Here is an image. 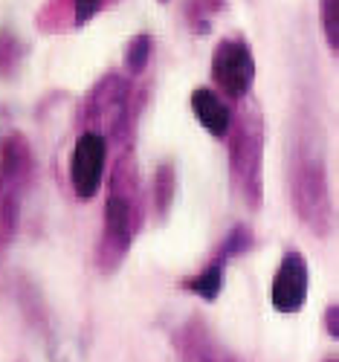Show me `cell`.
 Listing matches in <instances>:
<instances>
[{"mask_svg":"<svg viewBox=\"0 0 339 362\" xmlns=\"http://www.w3.org/2000/svg\"><path fill=\"white\" fill-rule=\"evenodd\" d=\"M139 180H137V165L131 154H122L113 165L110 186L105 197V226L96 247V267L105 276L116 273L125 261L134 235L142 221V200H139Z\"/></svg>","mask_w":339,"mask_h":362,"instance_id":"6da1fadb","label":"cell"},{"mask_svg":"<svg viewBox=\"0 0 339 362\" xmlns=\"http://www.w3.org/2000/svg\"><path fill=\"white\" fill-rule=\"evenodd\" d=\"M229 142V180L235 186V194L250 206H261V165H264V142H267V125L255 107H246L232 116V125L226 134Z\"/></svg>","mask_w":339,"mask_h":362,"instance_id":"7a4b0ae2","label":"cell"},{"mask_svg":"<svg viewBox=\"0 0 339 362\" xmlns=\"http://www.w3.org/2000/svg\"><path fill=\"white\" fill-rule=\"evenodd\" d=\"M290 203L296 209L299 221L314 235L325 238L333 226V206L328 189V168L319 154H314L307 145H296L290 157Z\"/></svg>","mask_w":339,"mask_h":362,"instance_id":"3957f363","label":"cell"},{"mask_svg":"<svg viewBox=\"0 0 339 362\" xmlns=\"http://www.w3.org/2000/svg\"><path fill=\"white\" fill-rule=\"evenodd\" d=\"M131 93L134 87L125 76L108 73L105 78H99L84 99V131H93L108 142L125 139V128L131 119Z\"/></svg>","mask_w":339,"mask_h":362,"instance_id":"277c9868","label":"cell"},{"mask_svg":"<svg viewBox=\"0 0 339 362\" xmlns=\"http://www.w3.org/2000/svg\"><path fill=\"white\" fill-rule=\"evenodd\" d=\"M209 76L214 87L229 99H246V93L255 84V55L243 38H221L212 49Z\"/></svg>","mask_w":339,"mask_h":362,"instance_id":"5b68a950","label":"cell"},{"mask_svg":"<svg viewBox=\"0 0 339 362\" xmlns=\"http://www.w3.org/2000/svg\"><path fill=\"white\" fill-rule=\"evenodd\" d=\"M108 171V139L81 131L70 154V186L79 200H93L102 189V177Z\"/></svg>","mask_w":339,"mask_h":362,"instance_id":"8992f818","label":"cell"},{"mask_svg":"<svg viewBox=\"0 0 339 362\" xmlns=\"http://www.w3.org/2000/svg\"><path fill=\"white\" fill-rule=\"evenodd\" d=\"M307 293H311V267H307L301 252L287 250L272 276V287H270L272 308L279 313H299L307 301Z\"/></svg>","mask_w":339,"mask_h":362,"instance_id":"52a82bcc","label":"cell"},{"mask_svg":"<svg viewBox=\"0 0 339 362\" xmlns=\"http://www.w3.org/2000/svg\"><path fill=\"white\" fill-rule=\"evenodd\" d=\"M33 148L23 134H6L0 139V197H23L29 180H33Z\"/></svg>","mask_w":339,"mask_h":362,"instance_id":"ba28073f","label":"cell"},{"mask_svg":"<svg viewBox=\"0 0 339 362\" xmlns=\"http://www.w3.org/2000/svg\"><path fill=\"white\" fill-rule=\"evenodd\" d=\"M177 351L183 362H241L232 351H226L209 334L200 319H192L177 334Z\"/></svg>","mask_w":339,"mask_h":362,"instance_id":"9c48e42d","label":"cell"},{"mask_svg":"<svg viewBox=\"0 0 339 362\" xmlns=\"http://www.w3.org/2000/svg\"><path fill=\"white\" fill-rule=\"evenodd\" d=\"M192 110H195V119L203 125V131L209 136L226 139L229 125H232V110H229V105L218 93H214L212 87L192 90Z\"/></svg>","mask_w":339,"mask_h":362,"instance_id":"30bf717a","label":"cell"},{"mask_svg":"<svg viewBox=\"0 0 339 362\" xmlns=\"http://www.w3.org/2000/svg\"><path fill=\"white\" fill-rule=\"evenodd\" d=\"M224 276H226V258H221V255H214L197 276H192V279H183L180 281V287L186 290V293H195V296H200L203 301H214L221 293H224Z\"/></svg>","mask_w":339,"mask_h":362,"instance_id":"8fae6325","label":"cell"},{"mask_svg":"<svg viewBox=\"0 0 339 362\" xmlns=\"http://www.w3.org/2000/svg\"><path fill=\"white\" fill-rule=\"evenodd\" d=\"M174 186H177V174H174V165L171 163H163L157 165V171H154V209H157L160 221L168 215V209L174 203Z\"/></svg>","mask_w":339,"mask_h":362,"instance_id":"7c38bea8","label":"cell"},{"mask_svg":"<svg viewBox=\"0 0 339 362\" xmlns=\"http://www.w3.org/2000/svg\"><path fill=\"white\" fill-rule=\"evenodd\" d=\"M151 55H154V35L139 33V35H134V38L125 44V52H122V64H125V70H128L131 76H139V73L148 67Z\"/></svg>","mask_w":339,"mask_h":362,"instance_id":"4fadbf2b","label":"cell"},{"mask_svg":"<svg viewBox=\"0 0 339 362\" xmlns=\"http://www.w3.org/2000/svg\"><path fill=\"white\" fill-rule=\"evenodd\" d=\"M255 247V238H253V229L246 226V223H238V226H232V232L226 235V240L221 244V250L214 252V255H221V258H226V261H232V258H238V255H246Z\"/></svg>","mask_w":339,"mask_h":362,"instance_id":"5bb4252c","label":"cell"},{"mask_svg":"<svg viewBox=\"0 0 339 362\" xmlns=\"http://www.w3.org/2000/svg\"><path fill=\"white\" fill-rule=\"evenodd\" d=\"M23 58V44L9 29H0V78H9Z\"/></svg>","mask_w":339,"mask_h":362,"instance_id":"9a60e30c","label":"cell"},{"mask_svg":"<svg viewBox=\"0 0 339 362\" xmlns=\"http://www.w3.org/2000/svg\"><path fill=\"white\" fill-rule=\"evenodd\" d=\"M18 218H21V197H15V194L0 197V244L12 240V235L18 229Z\"/></svg>","mask_w":339,"mask_h":362,"instance_id":"2e32d148","label":"cell"},{"mask_svg":"<svg viewBox=\"0 0 339 362\" xmlns=\"http://www.w3.org/2000/svg\"><path fill=\"white\" fill-rule=\"evenodd\" d=\"M319 18H322V33L328 47L339 49V0H319Z\"/></svg>","mask_w":339,"mask_h":362,"instance_id":"e0dca14e","label":"cell"},{"mask_svg":"<svg viewBox=\"0 0 339 362\" xmlns=\"http://www.w3.org/2000/svg\"><path fill=\"white\" fill-rule=\"evenodd\" d=\"M224 6V0H192L189 4V15H192V26H197L200 33H209V23L206 18L212 12H218Z\"/></svg>","mask_w":339,"mask_h":362,"instance_id":"ac0fdd59","label":"cell"},{"mask_svg":"<svg viewBox=\"0 0 339 362\" xmlns=\"http://www.w3.org/2000/svg\"><path fill=\"white\" fill-rule=\"evenodd\" d=\"M102 6H105V0H73V21H76V26L90 23L102 12Z\"/></svg>","mask_w":339,"mask_h":362,"instance_id":"d6986e66","label":"cell"},{"mask_svg":"<svg viewBox=\"0 0 339 362\" xmlns=\"http://www.w3.org/2000/svg\"><path fill=\"white\" fill-rule=\"evenodd\" d=\"M325 334H328L333 342L339 339V308H336V301L325 308Z\"/></svg>","mask_w":339,"mask_h":362,"instance_id":"ffe728a7","label":"cell"},{"mask_svg":"<svg viewBox=\"0 0 339 362\" xmlns=\"http://www.w3.org/2000/svg\"><path fill=\"white\" fill-rule=\"evenodd\" d=\"M325 362H339V359H336V356H328V359H325Z\"/></svg>","mask_w":339,"mask_h":362,"instance_id":"44dd1931","label":"cell"},{"mask_svg":"<svg viewBox=\"0 0 339 362\" xmlns=\"http://www.w3.org/2000/svg\"><path fill=\"white\" fill-rule=\"evenodd\" d=\"M160 4H168V0H160Z\"/></svg>","mask_w":339,"mask_h":362,"instance_id":"7402d4cb","label":"cell"}]
</instances>
